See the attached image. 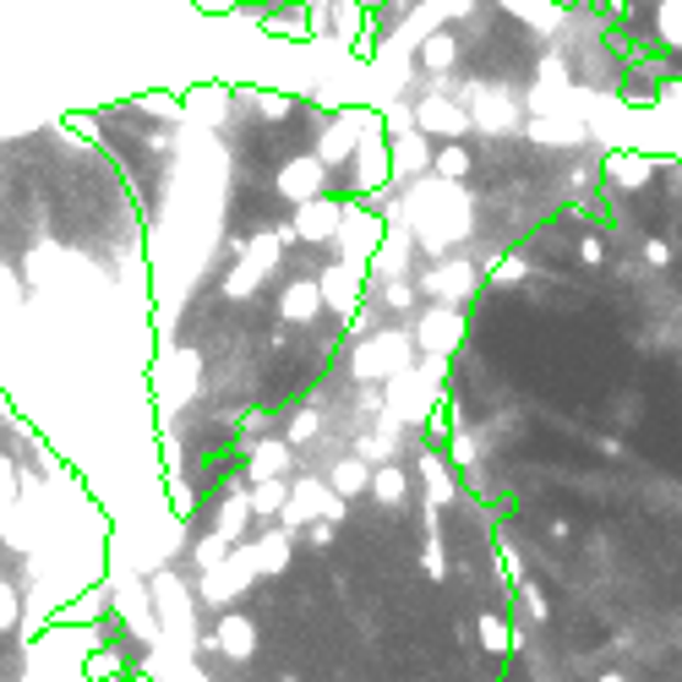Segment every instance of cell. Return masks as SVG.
Returning <instances> with one entry per match:
<instances>
[{"label": "cell", "mask_w": 682, "mask_h": 682, "mask_svg": "<svg viewBox=\"0 0 682 682\" xmlns=\"http://www.w3.org/2000/svg\"><path fill=\"white\" fill-rule=\"evenodd\" d=\"M464 110L481 132H519V99L503 88V82H470L464 88Z\"/></svg>", "instance_id": "obj_1"}, {"label": "cell", "mask_w": 682, "mask_h": 682, "mask_svg": "<svg viewBox=\"0 0 682 682\" xmlns=\"http://www.w3.org/2000/svg\"><path fill=\"white\" fill-rule=\"evenodd\" d=\"M409 110H415V127H420L426 136L459 142V136L475 127L470 110H464V99H453V94H420V99H409Z\"/></svg>", "instance_id": "obj_2"}, {"label": "cell", "mask_w": 682, "mask_h": 682, "mask_svg": "<svg viewBox=\"0 0 682 682\" xmlns=\"http://www.w3.org/2000/svg\"><path fill=\"white\" fill-rule=\"evenodd\" d=\"M322 186H328V164L322 158H289L278 169V191L289 202H311V197H322Z\"/></svg>", "instance_id": "obj_3"}, {"label": "cell", "mask_w": 682, "mask_h": 682, "mask_svg": "<svg viewBox=\"0 0 682 682\" xmlns=\"http://www.w3.org/2000/svg\"><path fill=\"white\" fill-rule=\"evenodd\" d=\"M339 230H344V208H339V202H328V197L300 202V213H295V241H333Z\"/></svg>", "instance_id": "obj_4"}, {"label": "cell", "mask_w": 682, "mask_h": 682, "mask_svg": "<svg viewBox=\"0 0 682 682\" xmlns=\"http://www.w3.org/2000/svg\"><path fill=\"white\" fill-rule=\"evenodd\" d=\"M361 127H366V110H344L333 116V127H322V142H317V158L322 164H344L361 142Z\"/></svg>", "instance_id": "obj_5"}, {"label": "cell", "mask_w": 682, "mask_h": 682, "mask_svg": "<svg viewBox=\"0 0 682 682\" xmlns=\"http://www.w3.org/2000/svg\"><path fill=\"white\" fill-rule=\"evenodd\" d=\"M415 66L431 72V77H448V72L459 66V38H453L448 28H431V33L420 38V50H415Z\"/></svg>", "instance_id": "obj_6"}, {"label": "cell", "mask_w": 682, "mask_h": 682, "mask_svg": "<svg viewBox=\"0 0 682 682\" xmlns=\"http://www.w3.org/2000/svg\"><path fill=\"white\" fill-rule=\"evenodd\" d=\"M503 11H514V16H525L536 33H562V22H568V6H557V0H497Z\"/></svg>", "instance_id": "obj_7"}, {"label": "cell", "mask_w": 682, "mask_h": 682, "mask_svg": "<svg viewBox=\"0 0 682 682\" xmlns=\"http://www.w3.org/2000/svg\"><path fill=\"white\" fill-rule=\"evenodd\" d=\"M606 175H612L617 186H645V180L656 175V158H645V153H617V158L606 164Z\"/></svg>", "instance_id": "obj_8"}, {"label": "cell", "mask_w": 682, "mask_h": 682, "mask_svg": "<svg viewBox=\"0 0 682 682\" xmlns=\"http://www.w3.org/2000/svg\"><path fill=\"white\" fill-rule=\"evenodd\" d=\"M656 33L672 50H682V0H656Z\"/></svg>", "instance_id": "obj_9"}, {"label": "cell", "mask_w": 682, "mask_h": 682, "mask_svg": "<svg viewBox=\"0 0 682 682\" xmlns=\"http://www.w3.org/2000/svg\"><path fill=\"white\" fill-rule=\"evenodd\" d=\"M431 169H437L442 180H464V175H470V153H464L459 142H448V147L431 158Z\"/></svg>", "instance_id": "obj_10"}]
</instances>
